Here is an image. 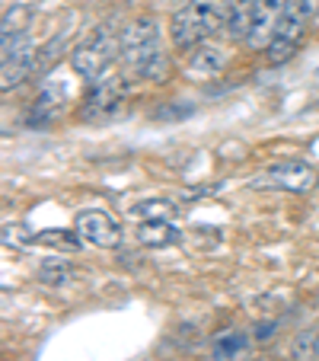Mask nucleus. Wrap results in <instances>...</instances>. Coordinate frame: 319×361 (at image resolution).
Segmentation results:
<instances>
[{"instance_id":"20","label":"nucleus","mask_w":319,"mask_h":361,"mask_svg":"<svg viewBox=\"0 0 319 361\" xmlns=\"http://www.w3.org/2000/svg\"><path fill=\"white\" fill-rule=\"evenodd\" d=\"M297 4H300V7H304L310 16H316V10H319V0H297Z\"/></svg>"},{"instance_id":"8","label":"nucleus","mask_w":319,"mask_h":361,"mask_svg":"<svg viewBox=\"0 0 319 361\" xmlns=\"http://www.w3.org/2000/svg\"><path fill=\"white\" fill-rule=\"evenodd\" d=\"M74 231L80 233V240L96 250H115L122 243V224L112 214L99 212V208H87L74 218Z\"/></svg>"},{"instance_id":"9","label":"nucleus","mask_w":319,"mask_h":361,"mask_svg":"<svg viewBox=\"0 0 319 361\" xmlns=\"http://www.w3.org/2000/svg\"><path fill=\"white\" fill-rule=\"evenodd\" d=\"M287 4H291V0H256L249 35H246V45H249L252 51H268V45H272V39H275V29H278Z\"/></svg>"},{"instance_id":"6","label":"nucleus","mask_w":319,"mask_h":361,"mask_svg":"<svg viewBox=\"0 0 319 361\" xmlns=\"http://www.w3.org/2000/svg\"><path fill=\"white\" fill-rule=\"evenodd\" d=\"M35 61H39V48H35V42L29 32L4 39V55H0V77H4L0 87H4V93L20 87V83L35 71Z\"/></svg>"},{"instance_id":"19","label":"nucleus","mask_w":319,"mask_h":361,"mask_svg":"<svg viewBox=\"0 0 319 361\" xmlns=\"http://www.w3.org/2000/svg\"><path fill=\"white\" fill-rule=\"evenodd\" d=\"M29 20H32V7H13V10H7V16H4V39L26 32Z\"/></svg>"},{"instance_id":"18","label":"nucleus","mask_w":319,"mask_h":361,"mask_svg":"<svg viewBox=\"0 0 319 361\" xmlns=\"http://www.w3.org/2000/svg\"><path fill=\"white\" fill-rule=\"evenodd\" d=\"M294 361H319V329H304L291 345Z\"/></svg>"},{"instance_id":"1","label":"nucleus","mask_w":319,"mask_h":361,"mask_svg":"<svg viewBox=\"0 0 319 361\" xmlns=\"http://www.w3.org/2000/svg\"><path fill=\"white\" fill-rule=\"evenodd\" d=\"M122 74L125 80H163L170 77V58L160 45V26L154 16H137L122 29Z\"/></svg>"},{"instance_id":"16","label":"nucleus","mask_w":319,"mask_h":361,"mask_svg":"<svg viewBox=\"0 0 319 361\" xmlns=\"http://www.w3.org/2000/svg\"><path fill=\"white\" fill-rule=\"evenodd\" d=\"M74 275L77 269L61 256H48V259L39 262V281H45V285H68Z\"/></svg>"},{"instance_id":"12","label":"nucleus","mask_w":319,"mask_h":361,"mask_svg":"<svg viewBox=\"0 0 319 361\" xmlns=\"http://www.w3.org/2000/svg\"><path fill=\"white\" fill-rule=\"evenodd\" d=\"M252 10H256V0H227V35L233 42H246Z\"/></svg>"},{"instance_id":"21","label":"nucleus","mask_w":319,"mask_h":361,"mask_svg":"<svg viewBox=\"0 0 319 361\" xmlns=\"http://www.w3.org/2000/svg\"><path fill=\"white\" fill-rule=\"evenodd\" d=\"M313 23H316V29H319V10H316V16H313Z\"/></svg>"},{"instance_id":"15","label":"nucleus","mask_w":319,"mask_h":361,"mask_svg":"<svg viewBox=\"0 0 319 361\" xmlns=\"http://www.w3.org/2000/svg\"><path fill=\"white\" fill-rule=\"evenodd\" d=\"M176 212L179 208L170 198H147V202H137L135 208H131V214H135L137 221H173Z\"/></svg>"},{"instance_id":"2","label":"nucleus","mask_w":319,"mask_h":361,"mask_svg":"<svg viewBox=\"0 0 319 361\" xmlns=\"http://www.w3.org/2000/svg\"><path fill=\"white\" fill-rule=\"evenodd\" d=\"M220 29H227V0H185L170 20V39L176 48L192 51Z\"/></svg>"},{"instance_id":"10","label":"nucleus","mask_w":319,"mask_h":361,"mask_svg":"<svg viewBox=\"0 0 319 361\" xmlns=\"http://www.w3.org/2000/svg\"><path fill=\"white\" fill-rule=\"evenodd\" d=\"M135 237L147 250H166L182 240V231L176 227V221H137Z\"/></svg>"},{"instance_id":"17","label":"nucleus","mask_w":319,"mask_h":361,"mask_svg":"<svg viewBox=\"0 0 319 361\" xmlns=\"http://www.w3.org/2000/svg\"><path fill=\"white\" fill-rule=\"evenodd\" d=\"M243 352H246V333H239V329H224L218 336V342H214V358L220 361L243 358Z\"/></svg>"},{"instance_id":"11","label":"nucleus","mask_w":319,"mask_h":361,"mask_svg":"<svg viewBox=\"0 0 319 361\" xmlns=\"http://www.w3.org/2000/svg\"><path fill=\"white\" fill-rule=\"evenodd\" d=\"M227 55L220 45H211V42H204V45L192 48V58H189V74L195 77H214L220 68H224Z\"/></svg>"},{"instance_id":"13","label":"nucleus","mask_w":319,"mask_h":361,"mask_svg":"<svg viewBox=\"0 0 319 361\" xmlns=\"http://www.w3.org/2000/svg\"><path fill=\"white\" fill-rule=\"evenodd\" d=\"M29 243L35 246H48V250H58V252H77L83 246L80 233L77 231H39V233H29Z\"/></svg>"},{"instance_id":"5","label":"nucleus","mask_w":319,"mask_h":361,"mask_svg":"<svg viewBox=\"0 0 319 361\" xmlns=\"http://www.w3.org/2000/svg\"><path fill=\"white\" fill-rule=\"evenodd\" d=\"M313 16L306 13L304 7H300L297 0H291L284 10V16H281L278 29H275V39L272 45H268V51H265V58H268V64H287L294 55H297V48L304 45V35H306V23H310Z\"/></svg>"},{"instance_id":"3","label":"nucleus","mask_w":319,"mask_h":361,"mask_svg":"<svg viewBox=\"0 0 319 361\" xmlns=\"http://www.w3.org/2000/svg\"><path fill=\"white\" fill-rule=\"evenodd\" d=\"M115 58H122V29L112 20L99 23L80 45H74L70 51V68L77 71L87 80H96V77L109 74Z\"/></svg>"},{"instance_id":"14","label":"nucleus","mask_w":319,"mask_h":361,"mask_svg":"<svg viewBox=\"0 0 319 361\" xmlns=\"http://www.w3.org/2000/svg\"><path fill=\"white\" fill-rule=\"evenodd\" d=\"M64 99H68V90L64 87H45L39 96H35L32 118H39V122H51V118L64 109Z\"/></svg>"},{"instance_id":"4","label":"nucleus","mask_w":319,"mask_h":361,"mask_svg":"<svg viewBox=\"0 0 319 361\" xmlns=\"http://www.w3.org/2000/svg\"><path fill=\"white\" fill-rule=\"evenodd\" d=\"M122 99H125V74L109 71V74L89 80L87 96H83V102L77 106V118H80V122H89V125L109 122V118L118 116Z\"/></svg>"},{"instance_id":"7","label":"nucleus","mask_w":319,"mask_h":361,"mask_svg":"<svg viewBox=\"0 0 319 361\" xmlns=\"http://www.w3.org/2000/svg\"><path fill=\"white\" fill-rule=\"evenodd\" d=\"M316 183H319L316 170H313L310 164H304V160H281V164L268 166V170H262L258 176L249 179L252 189L294 192V195H300V192H310Z\"/></svg>"}]
</instances>
